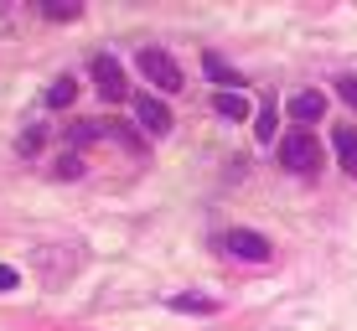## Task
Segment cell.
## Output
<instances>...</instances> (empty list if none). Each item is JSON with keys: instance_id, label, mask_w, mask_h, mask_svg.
Returning a JSON list of instances; mask_svg holds the SVG:
<instances>
[{"instance_id": "cell-15", "label": "cell", "mask_w": 357, "mask_h": 331, "mask_svg": "<svg viewBox=\"0 0 357 331\" xmlns=\"http://www.w3.org/2000/svg\"><path fill=\"white\" fill-rule=\"evenodd\" d=\"M42 140H47V130H42V125H36V130H26V134H21V155L42 151Z\"/></svg>"}, {"instance_id": "cell-8", "label": "cell", "mask_w": 357, "mask_h": 331, "mask_svg": "<svg viewBox=\"0 0 357 331\" xmlns=\"http://www.w3.org/2000/svg\"><path fill=\"white\" fill-rule=\"evenodd\" d=\"M171 311H181V316H213L218 300H207V295H171Z\"/></svg>"}, {"instance_id": "cell-11", "label": "cell", "mask_w": 357, "mask_h": 331, "mask_svg": "<svg viewBox=\"0 0 357 331\" xmlns=\"http://www.w3.org/2000/svg\"><path fill=\"white\" fill-rule=\"evenodd\" d=\"M73 99H78V83L73 78H57L52 88H47V109H68Z\"/></svg>"}, {"instance_id": "cell-14", "label": "cell", "mask_w": 357, "mask_h": 331, "mask_svg": "<svg viewBox=\"0 0 357 331\" xmlns=\"http://www.w3.org/2000/svg\"><path fill=\"white\" fill-rule=\"evenodd\" d=\"M42 10H47L52 21H78V10H83V6H78V0H47Z\"/></svg>"}, {"instance_id": "cell-6", "label": "cell", "mask_w": 357, "mask_h": 331, "mask_svg": "<svg viewBox=\"0 0 357 331\" xmlns=\"http://www.w3.org/2000/svg\"><path fill=\"white\" fill-rule=\"evenodd\" d=\"M331 151H337L342 171L357 176V130H352V125H337V130H331Z\"/></svg>"}, {"instance_id": "cell-7", "label": "cell", "mask_w": 357, "mask_h": 331, "mask_svg": "<svg viewBox=\"0 0 357 331\" xmlns=\"http://www.w3.org/2000/svg\"><path fill=\"white\" fill-rule=\"evenodd\" d=\"M290 114L301 119V125H311V119H321V114H326V99L305 88V93H295V99H290Z\"/></svg>"}, {"instance_id": "cell-5", "label": "cell", "mask_w": 357, "mask_h": 331, "mask_svg": "<svg viewBox=\"0 0 357 331\" xmlns=\"http://www.w3.org/2000/svg\"><path fill=\"white\" fill-rule=\"evenodd\" d=\"M135 119H140L145 134H166L171 125H176V119H171V109L155 99V93H140V99H135Z\"/></svg>"}, {"instance_id": "cell-2", "label": "cell", "mask_w": 357, "mask_h": 331, "mask_svg": "<svg viewBox=\"0 0 357 331\" xmlns=\"http://www.w3.org/2000/svg\"><path fill=\"white\" fill-rule=\"evenodd\" d=\"M140 72H145L161 93H181V88H187V83H181L176 57H171V52H155V47H145V52H140Z\"/></svg>"}, {"instance_id": "cell-16", "label": "cell", "mask_w": 357, "mask_h": 331, "mask_svg": "<svg viewBox=\"0 0 357 331\" xmlns=\"http://www.w3.org/2000/svg\"><path fill=\"white\" fill-rule=\"evenodd\" d=\"M57 176H63V181L83 176V161H78V155H63V161H57Z\"/></svg>"}, {"instance_id": "cell-12", "label": "cell", "mask_w": 357, "mask_h": 331, "mask_svg": "<svg viewBox=\"0 0 357 331\" xmlns=\"http://www.w3.org/2000/svg\"><path fill=\"white\" fill-rule=\"evenodd\" d=\"M218 114L223 119H249V99H243V93H218Z\"/></svg>"}, {"instance_id": "cell-10", "label": "cell", "mask_w": 357, "mask_h": 331, "mask_svg": "<svg viewBox=\"0 0 357 331\" xmlns=\"http://www.w3.org/2000/svg\"><path fill=\"white\" fill-rule=\"evenodd\" d=\"M68 140H73V145L104 140V119H78V125H68Z\"/></svg>"}, {"instance_id": "cell-9", "label": "cell", "mask_w": 357, "mask_h": 331, "mask_svg": "<svg viewBox=\"0 0 357 331\" xmlns=\"http://www.w3.org/2000/svg\"><path fill=\"white\" fill-rule=\"evenodd\" d=\"M275 125H280V109H275V99H264L259 114H254V134H259V140H275Z\"/></svg>"}, {"instance_id": "cell-13", "label": "cell", "mask_w": 357, "mask_h": 331, "mask_svg": "<svg viewBox=\"0 0 357 331\" xmlns=\"http://www.w3.org/2000/svg\"><path fill=\"white\" fill-rule=\"evenodd\" d=\"M202 68L213 72L218 83H228V88H233V83H243V78H238V72H233V68H228V63H223V57H218V52H202Z\"/></svg>"}, {"instance_id": "cell-4", "label": "cell", "mask_w": 357, "mask_h": 331, "mask_svg": "<svg viewBox=\"0 0 357 331\" xmlns=\"http://www.w3.org/2000/svg\"><path fill=\"white\" fill-rule=\"evenodd\" d=\"M223 243H228L233 259H249V264H264L269 254H275V249H269V238H264V233H254V228H233Z\"/></svg>"}, {"instance_id": "cell-1", "label": "cell", "mask_w": 357, "mask_h": 331, "mask_svg": "<svg viewBox=\"0 0 357 331\" xmlns=\"http://www.w3.org/2000/svg\"><path fill=\"white\" fill-rule=\"evenodd\" d=\"M280 166L301 171V176H305V171H316V166H321V145H316V134L311 130H290L285 140H280Z\"/></svg>"}, {"instance_id": "cell-3", "label": "cell", "mask_w": 357, "mask_h": 331, "mask_svg": "<svg viewBox=\"0 0 357 331\" xmlns=\"http://www.w3.org/2000/svg\"><path fill=\"white\" fill-rule=\"evenodd\" d=\"M93 88H98V99H104V104H119V99L130 93L125 68H119L109 52H98V57H93Z\"/></svg>"}, {"instance_id": "cell-18", "label": "cell", "mask_w": 357, "mask_h": 331, "mask_svg": "<svg viewBox=\"0 0 357 331\" xmlns=\"http://www.w3.org/2000/svg\"><path fill=\"white\" fill-rule=\"evenodd\" d=\"M16 279H21L16 269H10V264H0V290H16Z\"/></svg>"}, {"instance_id": "cell-17", "label": "cell", "mask_w": 357, "mask_h": 331, "mask_svg": "<svg viewBox=\"0 0 357 331\" xmlns=\"http://www.w3.org/2000/svg\"><path fill=\"white\" fill-rule=\"evenodd\" d=\"M337 93H342L347 104H357V78H337Z\"/></svg>"}]
</instances>
